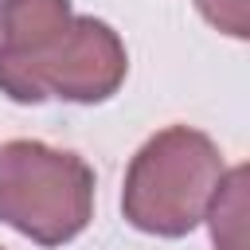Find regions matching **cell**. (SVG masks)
Listing matches in <instances>:
<instances>
[{"instance_id": "1", "label": "cell", "mask_w": 250, "mask_h": 250, "mask_svg": "<svg viewBox=\"0 0 250 250\" xmlns=\"http://www.w3.org/2000/svg\"><path fill=\"white\" fill-rule=\"evenodd\" d=\"M125 78L121 39L66 0H8L0 12V90L16 102H102Z\"/></svg>"}, {"instance_id": "2", "label": "cell", "mask_w": 250, "mask_h": 250, "mask_svg": "<svg viewBox=\"0 0 250 250\" xmlns=\"http://www.w3.org/2000/svg\"><path fill=\"white\" fill-rule=\"evenodd\" d=\"M219 180V148L203 133L172 125L133 156L121 203L133 227L148 234H184L207 215Z\"/></svg>"}, {"instance_id": "5", "label": "cell", "mask_w": 250, "mask_h": 250, "mask_svg": "<svg viewBox=\"0 0 250 250\" xmlns=\"http://www.w3.org/2000/svg\"><path fill=\"white\" fill-rule=\"evenodd\" d=\"M199 8L219 31H227L234 39L250 35V0H199Z\"/></svg>"}, {"instance_id": "3", "label": "cell", "mask_w": 250, "mask_h": 250, "mask_svg": "<svg viewBox=\"0 0 250 250\" xmlns=\"http://www.w3.org/2000/svg\"><path fill=\"white\" fill-rule=\"evenodd\" d=\"M94 172L74 156L39 141L0 148V223L20 234L59 246L90 223Z\"/></svg>"}, {"instance_id": "4", "label": "cell", "mask_w": 250, "mask_h": 250, "mask_svg": "<svg viewBox=\"0 0 250 250\" xmlns=\"http://www.w3.org/2000/svg\"><path fill=\"white\" fill-rule=\"evenodd\" d=\"M211 234L219 250H246V168L223 172L211 195Z\"/></svg>"}]
</instances>
